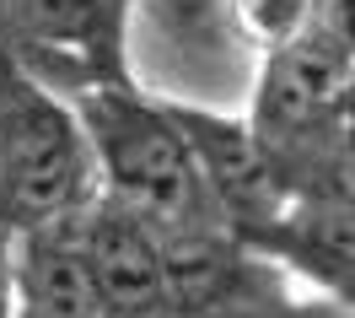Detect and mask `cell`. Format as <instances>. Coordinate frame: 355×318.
<instances>
[{
    "instance_id": "1",
    "label": "cell",
    "mask_w": 355,
    "mask_h": 318,
    "mask_svg": "<svg viewBox=\"0 0 355 318\" xmlns=\"http://www.w3.org/2000/svg\"><path fill=\"white\" fill-rule=\"evenodd\" d=\"M70 108L87 130L103 194L140 210L156 232L221 227L173 103H146L130 81L113 76V81L81 87L70 97Z\"/></svg>"
},
{
    "instance_id": "2",
    "label": "cell",
    "mask_w": 355,
    "mask_h": 318,
    "mask_svg": "<svg viewBox=\"0 0 355 318\" xmlns=\"http://www.w3.org/2000/svg\"><path fill=\"white\" fill-rule=\"evenodd\" d=\"M87 130L44 76L0 60V221L11 232L76 216L97 194Z\"/></svg>"
},
{
    "instance_id": "3",
    "label": "cell",
    "mask_w": 355,
    "mask_h": 318,
    "mask_svg": "<svg viewBox=\"0 0 355 318\" xmlns=\"http://www.w3.org/2000/svg\"><path fill=\"white\" fill-rule=\"evenodd\" d=\"M350 87H355V60L323 27L302 22L291 38H280L269 49L248 130L269 151L286 194H291V173L312 157V146L329 135L339 108L350 103Z\"/></svg>"
},
{
    "instance_id": "4",
    "label": "cell",
    "mask_w": 355,
    "mask_h": 318,
    "mask_svg": "<svg viewBox=\"0 0 355 318\" xmlns=\"http://www.w3.org/2000/svg\"><path fill=\"white\" fill-rule=\"evenodd\" d=\"M162 308L167 318H280L296 308L275 259L226 227L162 232Z\"/></svg>"
},
{
    "instance_id": "5",
    "label": "cell",
    "mask_w": 355,
    "mask_h": 318,
    "mask_svg": "<svg viewBox=\"0 0 355 318\" xmlns=\"http://www.w3.org/2000/svg\"><path fill=\"white\" fill-rule=\"evenodd\" d=\"M173 114L189 135V151L200 162V183L221 216V227L253 243L291 200L269 151L248 130V119H221L210 108H189V103H173Z\"/></svg>"
},
{
    "instance_id": "6",
    "label": "cell",
    "mask_w": 355,
    "mask_h": 318,
    "mask_svg": "<svg viewBox=\"0 0 355 318\" xmlns=\"http://www.w3.org/2000/svg\"><path fill=\"white\" fill-rule=\"evenodd\" d=\"M81 249L92 286L108 318H167L162 308V232L119 205L113 194H92L81 205Z\"/></svg>"
},
{
    "instance_id": "7",
    "label": "cell",
    "mask_w": 355,
    "mask_h": 318,
    "mask_svg": "<svg viewBox=\"0 0 355 318\" xmlns=\"http://www.w3.org/2000/svg\"><path fill=\"white\" fill-rule=\"evenodd\" d=\"M17 318H108L81 249V210L17 232Z\"/></svg>"
},
{
    "instance_id": "8",
    "label": "cell",
    "mask_w": 355,
    "mask_h": 318,
    "mask_svg": "<svg viewBox=\"0 0 355 318\" xmlns=\"http://www.w3.org/2000/svg\"><path fill=\"white\" fill-rule=\"evenodd\" d=\"M296 194L339 200V205L355 210V87H350V103L334 119V130L318 140L312 157L291 173V200H296Z\"/></svg>"
},
{
    "instance_id": "9",
    "label": "cell",
    "mask_w": 355,
    "mask_h": 318,
    "mask_svg": "<svg viewBox=\"0 0 355 318\" xmlns=\"http://www.w3.org/2000/svg\"><path fill=\"white\" fill-rule=\"evenodd\" d=\"M307 22H312V27H323L334 44H339V49L355 60V0H312Z\"/></svg>"
},
{
    "instance_id": "10",
    "label": "cell",
    "mask_w": 355,
    "mask_h": 318,
    "mask_svg": "<svg viewBox=\"0 0 355 318\" xmlns=\"http://www.w3.org/2000/svg\"><path fill=\"white\" fill-rule=\"evenodd\" d=\"M0 318H17V232L0 221Z\"/></svg>"
},
{
    "instance_id": "11",
    "label": "cell",
    "mask_w": 355,
    "mask_h": 318,
    "mask_svg": "<svg viewBox=\"0 0 355 318\" xmlns=\"http://www.w3.org/2000/svg\"><path fill=\"white\" fill-rule=\"evenodd\" d=\"M22 54V17H17V0H0V60H17Z\"/></svg>"
},
{
    "instance_id": "12",
    "label": "cell",
    "mask_w": 355,
    "mask_h": 318,
    "mask_svg": "<svg viewBox=\"0 0 355 318\" xmlns=\"http://www.w3.org/2000/svg\"><path fill=\"white\" fill-rule=\"evenodd\" d=\"M280 318H350V313H345L339 302H329V296H323V302H296V308H291V313H280Z\"/></svg>"
},
{
    "instance_id": "13",
    "label": "cell",
    "mask_w": 355,
    "mask_h": 318,
    "mask_svg": "<svg viewBox=\"0 0 355 318\" xmlns=\"http://www.w3.org/2000/svg\"><path fill=\"white\" fill-rule=\"evenodd\" d=\"M323 296H329V302H339V308H345V313L355 318V270H345V275H339V281H334V286H329Z\"/></svg>"
}]
</instances>
